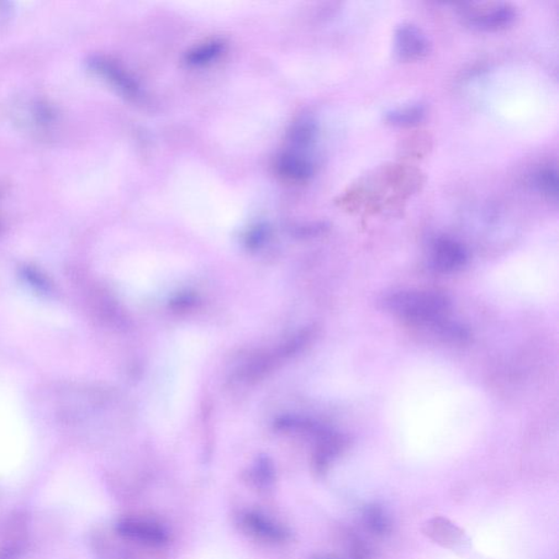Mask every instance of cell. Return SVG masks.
Returning <instances> with one entry per match:
<instances>
[{
    "mask_svg": "<svg viewBox=\"0 0 559 559\" xmlns=\"http://www.w3.org/2000/svg\"><path fill=\"white\" fill-rule=\"evenodd\" d=\"M384 308L407 323L425 329L435 321L448 317L452 308L447 294L431 289H403L383 299Z\"/></svg>",
    "mask_w": 559,
    "mask_h": 559,
    "instance_id": "cell-1",
    "label": "cell"
},
{
    "mask_svg": "<svg viewBox=\"0 0 559 559\" xmlns=\"http://www.w3.org/2000/svg\"><path fill=\"white\" fill-rule=\"evenodd\" d=\"M459 10L467 24L482 31L507 29L516 18L515 7L506 3L466 4Z\"/></svg>",
    "mask_w": 559,
    "mask_h": 559,
    "instance_id": "cell-2",
    "label": "cell"
},
{
    "mask_svg": "<svg viewBox=\"0 0 559 559\" xmlns=\"http://www.w3.org/2000/svg\"><path fill=\"white\" fill-rule=\"evenodd\" d=\"M89 70L102 78L120 94L129 99L141 98V90L135 78L113 58L93 55L87 62Z\"/></svg>",
    "mask_w": 559,
    "mask_h": 559,
    "instance_id": "cell-3",
    "label": "cell"
},
{
    "mask_svg": "<svg viewBox=\"0 0 559 559\" xmlns=\"http://www.w3.org/2000/svg\"><path fill=\"white\" fill-rule=\"evenodd\" d=\"M469 260L467 248L461 242L442 236L432 242L430 265L435 272L450 274L460 271Z\"/></svg>",
    "mask_w": 559,
    "mask_h": 559,
    "instance_id": "cell-4",
    "label": "cell"
},
{
    "mask_svg": "<svg viewBox=\"0 0 559 559\" xmlns=\"http://www.w3.org/2000/svg\"><path fill=\"white\" fill-rule=\"evenodd\" d=\"M14 115L25 129L36 134L47 133L56 121V112L42 99H29L14 104Z\"/></svg>",
    "mask_w": 559,
    "mask_h": 559,
    "instance_id": "cell-5",
    "label": "cell"
},
{
    "mask_svg": "<svg viewBox=\"0 0 559 559\" xmlns=\"http://www.w3.org/2000/svg\"><path fill=\"white\" fill-rule=\"evenodd\" d=\"M395 52L401 61L415 62L429 55L431 44L423 31L411 24H403L395 31Z\"/></svg>",
    "mask_w": 559,
    "mask_h": 559,
    "instance_id": "cell-6",
    "label": "cell"
},
{
    "mask_svg": "<svg viewBox=\"0 0 559 559\" xmlns=\"http://www.w3.org/2000/svg\"><path fill=\"white\" fill-rule=\"evenodd\" d=\"M116 527L121 536L146 545H162L168 540L165 527L152 521L128 518L120 520Z\"/></svg>",
    "mask_w": 559,
    "mask_h": 559,
    "instance_id": "cell-7",
    "label": "cell"
},
{
    "mask_svg": "<svg viewBox=\"0 0 559 559\" xmlns=\"http://www.w3.org/2000/svg\"><path fill=\"white\" fill-rule=\"evenodd\" d=\"M276 170L288 182L304 183L313 176L314 166L299 151H284L278 156Z\"/></svg>",
    "mask_w": 559,
    "mask_h": 559,
    "instance_id": "cell-8",
    "label": "cell"
},
{
    "mask_svg": "<svg viewBox=\"0 0 559 559\" xmlns=\"http://www.w3.org/2000/svg\"><path fill=\"white\" fill-rule=\"evenodd\" d=\"M241 526L246 534L263 542L279 543L288 539L289 534L281 526L265 516L247 513L242 516Z\"/></svg>",
    "mask_w": 559,
    "mask_h": 559,
    "instance_id": "cell-9",
    "label": "cell"
},
{
    "mask_svg": "<svg viewBox=\"0 0 559 559\" xmlns=\"http://www.w3.org/2000/svg\"><path fill=\"white\" fill-rule=\"evenodd\" d=\"M224 49L223 41L210 40L188 51L185 62L192 67H204L218 60L223 54Z\"/></svg>",
    "mask_w": 559,
    "mask_h": 559,
    "instance_id": "cell-10",
    "label": "cell"
},
{
    "mask_svg": "<svg viewBox=\"0 0 559 559\" xmlns=\"http://www.w3.org/2000/svg\"><path fill=\"white\" fill-rule=\"evenodd\" d=\"M425 115L426 109L423 105L413 104L410 107L390 110L386 114V121L395 128H413L424 119Z\"/></svg>",
    "mask_w": 559,
    "mask_h": 559,
    "instance_id": "cell-11",
    "label": "cell"
},
{
    "mask_svg": "<svg viewBox=\"0 0 559 559\" xmlns=\"http://www.w3.org/2000/svg\"><path fill=\"white\" fill-rule=\"evenodd\" d=\"M316 137V126L308 118L299 119L292 125L289 131L288 140L291 142L295 149H304L313 144Z\"/></svg>",
    "mask_w": 559,
    "mask_h": 559,
    "instance_id": "cell-12",
    "label": "cell"
},
{
    "mask_svg": "<svg viewBox=\"0 0 559 559\" xmlns=\"http://www.w3.org/2000/svg\"><path fill=\"white\" fill-rule=\"evenodd\" d=\"M426 532L431 539L441 543L445 546L455 545L459 540V535H460V532L458 531L455 526H452L444 519H436L427 524Z\"/></svg>",
    "mask_w": 559,
    "mask_h": 559,
    "instance_id": "cell-13",
    "label": "cell"
},
{
    "mask_svg": "<svg viewBox=\"0 0 559 559\" xmlns=\"http://www.w3.org/2000/svg\"><path fill=\"white\" fill-rule=\"evenodd\" d=\"M535 187L550 198L558 196V173L555 168L545 167L537 171L534 176Z\"/></svg>",
    "mask_w": 559,
    "mask_h": 559,
    "instance_id": "cell-14",
    "label": "cell"
},
{
    "mask_svg": "<svg viewBox=\"0 0 559 559\" xmlns=\"http://www.w3.org/2000/svg\"><path fill=\"white\" fill-rule=\"evenodd\" d=\"M367 521L369 526H372L374 531L384 532L386 531V520H384V516L382 514L381 510L376 508H373L368 511L367 514Z\"/></svg>",
    "mask_w": 559,
    "mask_h": 559,
    "instance_id": "cell-15",
    "label": "cell"
},
{
    "mask_svg": "<svg viewBox=\"0 0 559 559\" xmlns=\"http://www.w3.org/2000/svg\"><path fill=\"white\" fill-rule=\"evenodd\" d=\"M273 478V470L266 460L260 463V466L257 467L255 470V479L257 483L261 485H267L268 483L272 482Z\"/></svg>",
    "mask_w": 559,
    "mask_h": 559,
    "instance_id": "cell-16",
    "label": "cell"
},
{
    "mask_svg": "<svg viewBox=\"0 0 559 559\" xmlns=\"http://www.w3.org/2000/svg\"><path fill=\"white\" fill-rule=\"evenodd\" d=\"M24 276L25 279L29 280V282L33 283V286H35L38 289H44L45 291V289H47V287H49V284H47L43 274L39 273L38 271L34 270V269L25 268Z\"/></svg>",
    "mask_w": 559,
    "mask_h": 559,
    "instance_id": "cell-17",
    "label": "cell"
},
{
    "mask_svg": "<svg viewBox=\"0 0 559 559\" xmlns=\"http://www.w3.org/2000/svg\"><path fill=\"white\" fill-rule=\"evenodd\" d=\"M266 237V229L263 226H257L256 229L251 232V234L248 235V245L250 246H257L261 244Z\"/></svg>",
    "mask_w": 559,
    "mask_h": 559,
    "instance_id": "cell-18",
    "label": "cell"
},
{
    "mask_svg": "<svg viewBox=\"0 0 559 559\" xmlns=\"http://www.w3.org/2000/svg\"><path fill=\"white\" fill-rule=\"evenodd\" d=\"M18 546H7L0 551V559H15L18 556Z\"/></svg>",
    "mask_w": 559,
    "mask_h": 559,
    "instance_id": "cell-19",
    "label": "cell"
},
{
    "mask_svg": "<svg viewBox=\"0 0 559 559\" xmlns=\"http://www.w3.org/2000/svg\"><path fill=\"white\" fill-rule=\"evenodd\" d=\"M318 559H332V558H318Z\"/></svg>",
    "mask_w": 559,
    "mask_h": 559,
    "instance_id": "cell-20",
    "label": "cell"
}]
</instances>
